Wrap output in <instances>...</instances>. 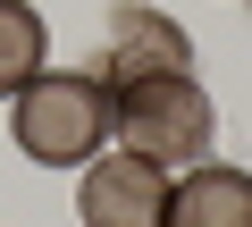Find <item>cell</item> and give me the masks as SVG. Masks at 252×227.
<instances>
[{
	"instance_id": "1",
	"label": "cell",
	"mask_w": 252,
	"mask_h": 227,
	"mask_svg": "<svg viewBox=\"0 0 252 227\" xmlns=\"http://www.w3.org/2000/svg\"><path fill=\"white\" fill-rule=\"evenodd\" d=\"M9 135L42 168H84L109 143V84L93 67H42L9 93Z\"/></svg>"
},
{
	"instance_id": "2",
	"label": "cell",
	"mask_w": 252,
	"mask_h": 227,
	"mask_svg": "<svg viewBox=\"0 0 252 227\" xmlns=\"http://www.w3.org/2000/svg\"><path fill=\"white\" fill-rule=\"evenodd\" d=\"M210 93L193 67L177 76H143V84H109V135L118 152H143L152 168H193L210 152Z\"/></svg>"
},
{
	"instance_id": "3",
	"label": "cell",
	"mask_w": 252,
	"mask_h": 227,
	"mask_svg": "<svg viewBox=\"0 0 252 227\" xmlns=\"http://www.w3.org/2000/svg\"><path fill=\"white\" fill-rule=\"evenodd\" d=\"M168 210V168H152L143 152H93L84 185H76V219L84 227H160Z\"/></svg>"
},
{
	"instance_id": "4",
	"label": "cell",
	"mask_w": 252,
	"mask_h": 227,
	"mask_svg": "<svg viewBox=\"0 0 252 227\" xmlns=\"http://www.w3.org/2000/svg\"><path fill=\"white\" fill-rule=\"evenodd\" d=\"M177 67H193L185 26H177V17H160V9H143V0H118L93 76H101V84H143V76H177Z\"/></svg>"
},
{
	"instance_id": "5",
	"label": "cell",
	"mask_w": 252,
	"mask_h": 227,
	"mask_svg": "<svg viewBox=\"0 0 252 227\" xmlns=\"http://www.w3.org/2000/svg\"><path fill=\"white\" fill-rule=\"evenodd\" d=\"M160 227H252V177L244 168H210L193 160L185 177H168V210Z\"/></svg>"
},
{
	"instance_id": "6",
	"label": "cell",
	"mask_w": 252,
	"mask_h": 227,
	"mask_svg": "<svg viewBox=\"0 0 252 227\" xmlns=\"http://www.w3.org/2000/svg\"><path fill=\"white\" fill-rule=\"evenodd\" d=\"M42 51H51V26L26 9V0H0V101H9L26 76H42Z\"/></svg>"
}]
</instances>
